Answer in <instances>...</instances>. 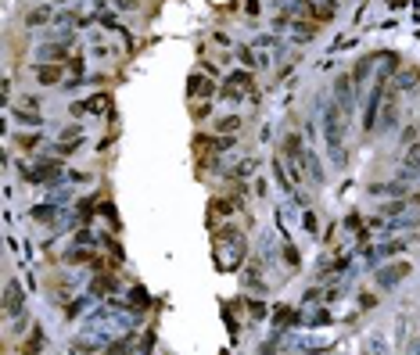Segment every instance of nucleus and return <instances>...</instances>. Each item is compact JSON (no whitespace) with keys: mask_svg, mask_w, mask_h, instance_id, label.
<instances>
[{"mask_svg":"<svg viewBox=\"0 0 420 355\" xmlns=\"http://www.w3.org/2000/svg\"><path fill=\"white\" fill-rule=\"evenodd\" d=\"M251 86V75L248 72H234L226 79V97H244V90Z\"/></svg>","mask_w":420,"mask_h":355,"instance_id":"1","label":"nucleus"},{"mask_svg":"<svg viewBox=\"0 0 420 355\" xmlns=\"http://www.w3.org/2000/svg\"><path fill=\"white\" fill-rule=\"evenodd\" d=\"M190 94H194V97H208L212 94V83H208L205 75H194V79H190Z\"/></svg>","mask_w":420,"mask_h":355,"instance_id":"3","label":"nucleus"},{"mask_svg":"<svg viewBox=\"0 0 420 355\" xmlns=\"http://www.w3.org/2000/svg\"><path fill=\"white\" fill-rule=\"evenodd\" d=\"M406 165H409V169H420V147H413V154L406 158Z\"/></svg>","mask_w":420,"mask_h":355,"instance_id":"7","label":"nucleus"},{"mask_svg":"<svg viewBox=\"0 0 420 355\" xmlns=\"http://www.w3.org/2000/svg\"><path fill=\"white\" fill-rule=\"evenodd\" d=\"M406 273H409V265H399V269H388V273H381V280H385V284H392V280H402Z\"/></svg>","mask_w":420,"mask_h":355,"instance_id":"5","label":"nucleus"},{"mask_svg":"<svg viewBox=\"0 0 420 355\" xmlns=\"http://www.w3.org/2000/svg\"><path fill=\"white\" fill-rule=\"evenodd\" d=\"M119 4H122V8H130V4H137V0H119Z\"/></svg>","mask_w":420,"mask_h":355,"instance_id":"9","label":"nucleus"},{"mask_svg":"<svg viewBox=\"0 0 420 355\" xmlns=\"http://www.w3.org/2000/svg\"><path fill=\"white\" fill-rule=\"evenodd\" d=\"M8 308H11V312L18 308V287H15V284L8 287Z\"/></svg>","mask_w":420,"mask_h":355,"instance_id":"6","label":"nucleus"},{"mask_svg":"<svg viewBox=\"0 0 420 355\" xmlns=\"http://www.w3.org/2000/svg\"><path fill=\"white\" fill-rule=\"evenodd\" d=\"M241 126V118H226V122H219V129H237Z\"/></svg>","mask_w":420,"mask_h":355,"instance_id":"8","label":"nucleus"},{"mask_svg":"<svg viewBox=\"0 0 420 355\" xmlns=\"http://www.w3.org/2000/svg\"><path fill=\"white\" fill-rule=\"evenodd\" d=\"M284 154L291 158L295 165H302V140H298L295 133H287V137H284Z\"/></svg>","mask_w":420,"mask_h":355,"instance_id":"2","label":"nucleus"},{"mask_svg":"<svg viewBox=\"0 0 420 355\" xmlns=\"http://www.w3.org/2000/svg\"><path fill=\"white\" fill-rule=\"evenodd\" d=\"M58 79H61V68H58V65H54V68H51V65L40 68V83H58Z\"/></svg>","mask_w":420,"mask_h":355,"instance_id":"4","label":"nucleus"}]
</instances>
